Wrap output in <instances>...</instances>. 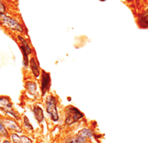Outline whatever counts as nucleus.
<instances>
[{
    "label": "nucleus",
    "mask_w": 148,
    "mask_h": 143,
    "mask_svg": "<svg viewBox=\"0 0 148 143\" xmlns=\"http://www.w3.org/2000/svg\"><path fill=\"white\" fill-rule=\"evenodd\" d=\"M18 39H19L20 41H21V46H20V48L23 49H24L25 52H26V53L28 54H30L31 53H32V49H31V47H30V45H28V43H27V41L25 40L23 37H20V36H18Z\"/></svg>",
    "instance_id": "nucleus-10"
},
{
    "label": "nucleus",
    "mask_w": 148,
    "mask_h": 143,
    "mask_svg": "<svg viewBox=\"0 0 148 143\" xmlns=\"http://www.w3.org/2000/svg\"><path fill=\"white\" fill-rule=\"evenodd\" d=\"M30 66H31V68L33 72L34 75L36 78H38L39 75H40V69L38 67L37 61L34 58H32L30 60Z\"/></svg>",
    "instance_id": "nucleus-9"
},
{
    "label": "nucleus",
    "mask_w": 148,
    "mask_h": 143,
    "mask_svg": "<svg viewBox=\"0 0 148 143\" xmlns=\"http://www.w3.org/2000/svg\"><path fill=\"white\" fill-rule=\"evenodd\" d=\"M0 24L3 25L7 28H11L14 31H16L19 32H23V26L16 21V19L4 14H0Z\"/></svg>",
    "instance_id": "nucleus-2"
},
{
    "label": "nucleus",
    "mask_w": 148,
    "mask_h": 143,
    "mask_svg": "<svg viewBox=\"0 0 148 143\" xmlns=\"http://www.w3.org/2000/svg\"><path fill=\"white\" fill-rule=\"evenodd\" d=\"M34 113V116L36 119L37 120L38 122H42L44 120V115H43V111H42V108L39 106H34L33 108Z\"/></svg>",
    "instance_id": "nucleus-8"
},
{
    "label": "nucleus",
    "mask_w": 148,
    "mask_h": 143,
    "mask_svg": "<svg viewBox=\"0 0 148 143\" xmlns=\"http://www.w3.org/2000/svg\"><path fill=\"white\" fill-rule=\"evenodd\" d=\"M8 132L6 128L5 125L4 124L3 121L0 119V136H3V137H7L8 136Z\"/></svg>",
    "instance_id": "nucleus-12"
},
{
    "label": "nucleus",
    "mask_w": 148,
    "mask_h": 143,
    "mask_svg": "<svg viewBox=\"0 0 148 143\" xmlns=\"http://www.w3.org/2000/svg\"><path fill=\"white\" fill-rule=\"evenodd\" d=\"M0 110L4 111L6 113H8L17 119L18 116L13 109L12 103L8 97L6 96H0Z\"/></svg>",
    "instance_id": "nucleus-4"
},
{
    "label": "nucleus",
    "mask_w": 148,
    "mask_h": 143,
    "mask_svg": "<svg viewBox=\"0 0 148 143\" xmlns=\"http://www.w3.org/2000/svg\"><path fill=\"white\" fill-rule=\"evenodd\" d=\"M140 22H141V25H143V27H148V10L143 14V16H141V19H140Z\"/></svg>",
    "instance_id": "nucleus-15"
},
{
    "label": "nucleus",
    "mask_w": 148,
    "mask_h": 143,
    "mask_svg": "<svg viewBox=\"0 0 148 143\" xmlns=\"http://www.w3.org/2000/svg\"><path fill=\"white\" fill-rule=\"evenodd\" d=\"M3 143H11V142L10 141H8V140H4Z\"/></svg>",
    "instance_id": "nucleus-18"
},
{
    "label": "nucleus",
    "mask_w": 148,
    "mask_h": 143,
    "mask_svg": "<svg viewBox=\"0 0 148 143\" xmlns=\"http://www.w3.org/2000/svg\"><path fill=\"white\" fill-rule=\"evenodd\" d=\"M46 111L50 116L53 122H58L59 119L58 112L57 109V98L53 96H49L45 101Z\"/></svg>",
    "instance_id": "nucleus-1"
},
{
    "label": "nucleus",
    "mask_w": 148,
    "mask_h": 143,
    "mask_svg": "<svg viewBox=\"0 0 148 143\" xmlns=\"http://www.w3.org/2000/svg\"><path fill=\"white\" fill-rule=\"evenodd\" d=\"M83 117H84V114L78 109L74 107H68L66 110V124L67 125H71L75 122H78Z\"/></svg>",
    "instance_id": "nucleus-3"
},
{
    "label": "nucleus",
    "mask_w": 148,
    "mask_h": 143,
    "mask_svg": "<svg viewBox=\"0 0 148 143\" xmlns=\"http://www.w3.org/2000/svg\"><path fill=\"white\" fill-rule=\"evenodd\" d=\"M77 135L80 136H81V137L86 139V138L92 137V133L91 132L90 130L86 129V128H84V129L81 130V131L78 133V134Z\"/></svg>",
    "instance_id": "nucleus-11"
},
{
    "label": "nucleus",
    "mask_w": 148,
    "mask_h": 143,
    "mask_svg": "<svg viewBox=\"0 0 148 143\" xmlns=\"http://www.w3.org/2000/svg\"><path fill=\"white\" fill-rule=\"evenodd\" d=\"M41 90H42V96L45 94L49 91L51 86V77L50 74L45 71H42V83H41Z\"/></svg>",
    "instance_id": "nucleus-5"
},
{
    "label": "nucleus",
    "mask_w": 148,
    "mask_h": 143,
    "mask_svg": "<svg viewBox=\"0 0 148 143\" xmlns=\"http://www.w3.org/2000/svg\"><path fill=\"white\" fill-rule=\"evenodd\" d=\"M11 139L14 143H32V140L27 136H19L16 133H12Z\"/></svg>",
    "instance_id": "nucleus-7"
},
{
    "label": "nucleus",
    "mask_w": 148,
    "mask_h": 143,
    "mask_svg": "<svg viewBox=\"0 0 148 143\" xmlns=\"http://www.w3.org/2000/svg\"><path fill=\"white\" fill-rule=\"evenodd\" d=\"M3 123L5 125L6 128H8V129L10 130V131H14L17 133L22 132L21 127H19V124H18L15 121L13 120V119H4Z\"/></svg>",
    "instance_id": "nucleus-6"
},
{
    "label": "nucleus",
    "mask_w": 148,
    "mask_h": 143,
    "mask_svg": "<svg viewBox=\"0 0 148 143\" xmlns=\"http://www.w3.org/2000/svg\"><path fill=\"white\" fill-rule=\"evenodd\" d=\"M24 124L25 125V127H26L27 128H28V129H31V130L33 129L32 126L31 125V124H30L29 120H28V119L26 116H24Z\"/></svg>",
    "instance_id": "nucleus-16"
},
{
    "label": "nucleus",
    "mask_w": 148,
    "mask_h": 143,
    "mask_svg": "<svg viewBox=\"0 0 148 143\" xmlns=\"http://www.w3.org/2000/svg\"><path fill=\"white\" fill-rule=\"evenodd\" d=\"M101 1H103V0H101Z\"/></svg>",
    "instance_id": "nucleus-19"
},
{
    "label": "nucleus",
    "mask_w": 148,
    "mask_h": 143,
    "mask_svg": "<svg viewBox=\"0 0 148 143\" xmlns=\"http://www.w3.org/2000/svg\"><path fill=\"white\" fill-rule=\"evenodd\" d=\"M5 11V6L2 3L1 0H0V14H3Z\"/></svg>",
    "instance_id": "nucleus-17"
},
{
    "label": "nucleus",
    "mask_w": 148,
    "mask_h": 143,
    "mask_svg": "<svg viewBox=\"0 0 148 143\" xmlns=\"http://www.w3.org/2000/svg\"><path fill=\"white\" fill-rule=\"evenodd\" d=\"M86 139L77 135L76 137L70 138L66 143H85Z\"/></svg>",
    "instance_id": "nucleus-13"
},
{
    "label": "nucleus",
    "mask_w": 148,
    "mask_h": 143,
    "mask_svg": "<svg viewBox=\"0 0 148 143\" xmlns=\"http://www.w3.org/2000/svg\"><path fill=\"white\" fill-rule=\"evenodd\" d=\"M27 89L31 94H34L36 90H37V85L34 82H28L27 83Z\"/></svg>",
    "instance_id": "nucleus-14"
}]
</instances>
